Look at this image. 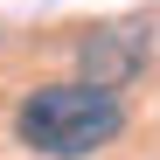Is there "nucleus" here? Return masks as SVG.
I'll list each match as a JSON object with an SVG mask.
<instances>
[{"instance_id": "obj_1", "label": "nucleus", "mask_w": 160, "mask_h": 160, "mask_svg": "<svg viewBox=\"0 0 160 160\" xmlns=\"http://www.w3.org/2000/svg\"><path fill=\"white\" fill-rule=\"evenodd\" d=\"M125 132V98L91 77H56L35 84L14 104V146H28L35 160H91Z\"/></svg>"}, {"instance_id": "obj_2", "label": "nucleus", "mask_w": 160, "mask_h": 160, "mask_svg": "<svg viewBox=\"0 0 160 160\" xmlns=\"http://www.w3.org/2000/svg\"><path fill=\"white\" fill-rule=\"evenodd\" d=\"M77 63H84L91 84L125 91L132 77H139V63H146V35H139V28H98L84 49H77Z\"/></svg>"}]
</instances>
